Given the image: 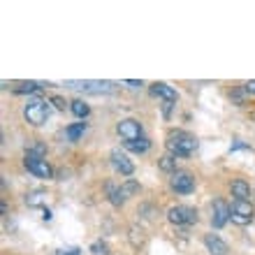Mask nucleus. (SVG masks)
<instances>
[{
  "instance_id": "nucleus-19",
  "label": "nucleus",
  "mask_w": 255,
  "mask_h": 255,
  "mask_svg": "<svg viewBox=\"0 0 255 255\" xmlns=\"http://www.w3.org/2000/svg\"><path fill=\"white\" fill-rule=\"evenodd\" d=\"M70 109H72V114L79 116V119H86V116L91 114V107H88L86 102H81V100H74L72 105H70Z\"/></svg>"
},
{
  "instance_id": "nucleus-27",
  "label": "nucleus",
  "mask_w": 255,
  "mask_h": 255,
  "mask_svg": "<svg viewBox=\"0 0 255 255\" xmlns=\"http://www.w3.org/2000/svg\"><path fill=\"white\" fill-rule=\"evenodd\" d=\"M126 84H128V86H132V88H139L141 86V81H132V79H128Z\"/></svg>"
},
{
  "instance_id": "nucleus-4",
  "label": "nucleus",
  "mask_w": 255,
  "mask_h": 255,
  "mask_svg": "<svg viewBox=\"0 0 255 255\" xmlns=\"http://www.w3.org/2000/svg\"><path fill=\"white\" fill-rule=\"evenodd\" d=\"M230 221L237 225H249L253 221V204L249 200H235L230 207Z\"/></svg>"
},
{
  "instance_id": "nucleus-9",
  "label": "nucleus",
  "mask_w": 255,
  "mask_h": 255,
  "mask_svg": "<svg viewBox=\"0 0 255 255\" xmlns=\"http://www.w3.org/2000/svg\"><path fill=\"white\" fill-rule=\"evenodd\" d=\"M230 221V207L225 200L214 202V211H211V225L214 228H225Z\"/></svg>"
},
{
  "instance_id": "nucleus-2",
  "label": "nucleus",
  "mask_w": 255,
  "mask_h": 255,
  "mask_svg": "<svg viewBox=\"0 0 255 255\" xmlns=\"http://www.w3.org/2000/svg\"><path fill=\"white\" fill-rule=\"evenodd\" d=\"M23 116H26V121L30 126H42L49 119V105L44 100H40V98H33V100H28Z\"/></svg>"
},
{
  "instance_id": "nucleus-25",
  "label": "nucleus",
  "mask_w": 255,
  "mask_h": 255,
  "mask_svg": "<svg viewBox=\"0 0 255 255\" xmlns=\"http://www.w3.org/2000/svg\"><path fill=\"white\" fill-rule=\"evenodd\" d=\"M51 102H54L58 109H65V100H63V98H51Z\"/></svg>"
},
{
  "instance_id": "nucleus-12",
  "label": "nucleus",
  "mask_w": 255,
  "mask_h": 255,
  "mask_svg": "<svg viewBox=\"0 0 255 255\" xmlns=\"http://www.w3.org/2000/svg\"><path fill=\"white\" fill-rule=\"evenodd\" d=\"M204 244H207V249L211 255H228L230 253L228 244L223 242L218 235H204Z\"/></svg>"
},
{
  "instance_id": "nucleus-3",
  "label": "nucleus",
  "mask_w": 255,
  "mask_h": 255,
  "mask_svg": "<svg viewBox=\"0 0 255 255\" xmlns=\"http://www.w3.org/2000/svg\"><path fill=\"white\" fill-rule=\"evenodd\" d=\"M65 86L74 88V91H84V93H93V95H102V93H112L114 84L112 81H93V79H84V81H65Z\"/></svg>"
},
{
  "instance_id": "nucleus-24",
  "label": "nucleus",
  "mask_w": 255,
  "mask_h": 255,
  "mask_svg": "<svg viewBox=\"0 0 255 255\" xmlns=\"http://www.w3.org/2000/svg\"><path fill=\"white\" fill-rule=\"evenodd\" d=\"M244 91H246V93H253V95H255V79L249 81V84H244Z\"/></svg>"
},
{
  "instance_id": "nucleus-8",
  "label": "nucleus",
  "mask_w": 255,
  "mask_h": 255,
  "mask_svg": "<svg viewBox=\"0 0 255 255\" xmlns=\"http://www.w3.org/2000/svg\"><path fill=\"white\" fill-rule=\"evenodd\" d=\"M116 130H119V134H121L126 141H134L141 137V126H139V121H134V119H123Z\"/></svg>"
},
{
  "instance_id": "nucleus-15",
  "label": "nucleus",
  "mask_w": 255,
  "mask_h": 255,
  "mask_svg": "<svg viewBox=\"0 0 255 255\" xmlns=\"http://www.w3.org/2000/svg\"><path fill=\"white\" fill-rule=\"evenodd\" d=\"M126 148L132 151V153H146L148 148H151V141L146 137H139V139H134V141H126Z\"/></svg>"
},
{
  "instance_id": "nucleus-11",
  "label": "nucleus",
  "mask_w": 255,
  "mask_h": 255,
  "mask_svg": "<svg viewBox=\"0 0 255 255\" xmlns=\"http://www.w3.org/2000/svg\"><path fill=\"white\" fill-rule=\"evenodd\" d=\"M151 95H155V98H160V100L165 102H176V91L169 84H162V81H155L153 86H151Z\"/></svg>"
},
{
  "instance_id": "nucleus-26",
  "label": "nucleus",
  "mask_w": 255,
  "mask_h": 255,
  "mask_svg": "<svg viewBox=\"0 0 255 255\" xmlns=\"http://www.w3.org/2000/svg\"><path fill=\"white\" fill-rule=\"evenodd\" d=\"M42 218H44V221H51V211H49V209H42Z\"/></svg>"
},
{
  "instance_id": "nucleus-14",
  "label": "nucleus",
  "mask_w": 255,
  "mask_h": 255,
  "mask_svg": "<svg viewBox=\"0 0 255 255\" xmlns=\"http://www.w3.org/2000/svg\"><path fill=\"white\" fill-rule=\"evenodd\" d=\"M107 195H109V202L114 204V207H121L123 202H126V195L123 190L116 186V183H107Z\"/></svg>"
},
{
  "instance_id": "nucleus-21",
  "label": "nucleus",
  "mask_w": 255,
  "mask_h": 255,
  "mask_svg": "<svg viewBox=\"0 0 255 255\" xmlns=\"http://www.w3.org/2000/svg\"><path fill=\"white\" fill-rule=\"evenodd\" d=\"M121 190H123V195H126V200H128L130 195L139 193V183H137V181H126V183L121 186Z\"/></svg>"
},
{
  "instance_id": "nucleus-13",
  "label": "nucleus",
  "mask_w": 255,
  "mask_h": 255,
  "mask_svg": "<svg viewBox=\"0 0 255 255\" xmlns=\"http://www.w3.org/2000/svg\"><path fill=\"white\" fill-rule=\"evenodd\" d=\"M230 190H232V197L235 200H246L251 197V186L244 179H235V181L230 183Z\"/></svg>"
},
{
  "instance_id": "nucleus-22",
  "label": "nucleus",
  "mask_w": 255,
  "mask_h": 255,
  "mask_svg": "<svg viewBox=\"0 0 255 255\" xmlns=\"http://www.w3.org/2000/svg\"><path fill=\"white\" fill-rule=\"evenodd\" d=\"M91 251H93L95 255H105V253H107V246H105L102 242H95L93 246H91Z\"/></svg>"
},
{
  "instance_id": "nucleus-16",
  "label": "nucleus",
  "mask_w": 255,
  "mask_h": 255,
  "mask_svg": "<svg viewBox=\"0 0 255 255\" xmlns=\"http://www.w3.org/2000/svg\"><path fill=\"white\" fill-rule=\"evenodd\" d=\"M84 132H86V123H72V126H67L65 137L70 141H79L84 137Z\"/></svg>"
},
{
  "instance_id": "nucleus-6",
  "label": "nucleus",
  "mask_w": 255,
  "mask_h": 255,
  "mask_svg": "<svg viewBox=\"0 0 255 255\" xmlns=\"http://www.w3.org/2000/svg\"><path fill=\"white\" fill-rule=\"evenodd\" d=\"M23 165H26V169L30 172V174L40 176V179H51V167H49V162L44 160V158H37V155H30L26 153V158H23Z\"/></svg>"
},
{
  "instance_id": "nucleus-20",
  "label": "nucleus",
  "mask_w": 255,
  "mask_h": 255,
  "mask_svg": "<svg viewBox=\"0 0 255 255\" xmlns=\"http://www.w3.org/2000/svg\"><path fill=\"white\" fill-rule=\"evenodd\" d=\"M37 88H40V84H35V81H21V84H16L14 93H33Z\"/></svg>"
},
{
  "instance_id": "nucleus-17",
  "label": "nucleus",
  "mask_w": 255,
  "mask_h": 255,
  "mask_svg": "<svg viewBox=\"0 0 255 255\" xmlns=\"http://www.w3.org/2000/svg\"><path fill=\"white\" fill-rule=\"evenodd\" d=\"M158 167H160L162 172H176V155H172V153L162 155L160 160H158Z\"/></svg>"
},
{
  "instance_id": "nucleus-7",
  "label": "nucleus",
  "mask_w": 255,
  "mask_h": 255,
  "mask_svg": "<svg viewBox=\"0 0 255 255\" xmlns=\"http://www.w3.org/2000/svg\"><path fill=\"white\" fill-rule=\"evenodd\" d=\"M172 190H176L179 195H190L195 190V179L190 172H183V169H176L172 174Z\"/></svg>"
},
{
  "instance_id": "nucleus-28",
  "label": "nucleus",
  "mask_w": 255,
  "mask_h": 255,
  "mask_svg": "<svg viewBox=\"0 0 255 255\" xmlns=\"http://www.w3.org/2000/svg\"><path fill=\"white\" fill-rule=\"evenodd\" d=\"M235 100L239 102V105H242V102H244V95H242V91H235Z\"/></svg>"
},
{
  "instance_id": "nucleus-1",
  "label": "nucleus",
  "mask_w": 255,
  "mask_h": 255,
  "mask_svg": "<svg viewBox=\"0 0 255 255\" xmlns=\"http://www.w3.org/2000/svg\"><path fill=\"white\" fill-rule=\"evenodd\" d=\"M167 148L172 155H181V158H186V155H190L197 148V141H195L193 134L183 132V130H176V132H169L167 137Z\"/></svg>"
},
{
  "instance_id": "nucleus-5",
  "label": "nucleus",
  "mask_w": 255,
  "mask_h": 255,
  "mask_svg": "<svg viewBox=\"0 0 255 255\" xmlns=\"http://www.w3.org/2000/svg\"><path fill=\"white\" fill-rule=\"evenodd\" d=\"M167 221L172 225H193V223H197V211L193 207L179 204V207H172L167 211Z\"/></svg>"
},
{
  "instance_id": "nucleus-18",
  "label": "nucleus",
  "mask_w": 255,
  "mask_h": 255,
  "mask_svg": "<svg viewBox=\"0 0 255 255\" xmlns=\"http://www.w3.org/2000/svg\"><path fill=\"white\" fill-rule=\"evenodd\" d=\"M44 197H47L44 190H30V193L26 195V204L28 207H40L42 202H44Z\"/></svg>"
},
{
  "instance_id": "nucleus-10",
  "label": "nucleus",
  "mask_w": 255,
  "mask_h": 255,
  "mask_svg": "<svg viewBox=\"0 0 255 255\" xmlns=\"http://www.w3.org/2000/svg\"><path fill=\"white\" fill-rule=\"evenodd\" d=\"M112 165H114V169L123 176H130L134 172V165L128 160V155L121 153V151H112Z\"/></svg>"
},
{
  "instance_id": "nucleus-23",
  "label": "nucleus",
  "mask_w": 255,
  "mask_h": 255,
  "mask_svg": "<svg viewBox=\"0 0 255 255\" xmlns=\"http://www.w3.org/2000/svg\"><path fill=\"white\" fill-rule=\"evenodd\" d=\"M56 255H81V251L79 249H61Z\"/></svg>"
}]
</instances>
